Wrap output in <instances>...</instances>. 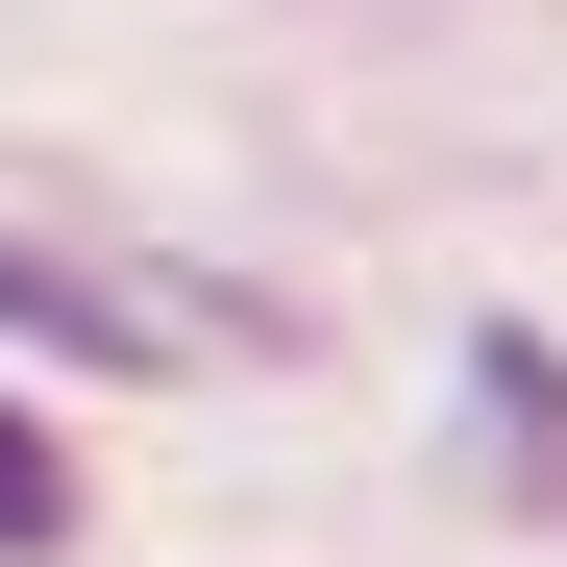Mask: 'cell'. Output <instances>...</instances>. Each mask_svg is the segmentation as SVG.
<instances>
[{
  "label": "cell",
  "instance_id": "obj_1",
  "mask_svg": "<svg viewBox=\"0 0 567 567\" xmlns=\"http://www.w3.org/2000/svg\"><path fill=\"white\" fill-rule=\"evenodd\" d=\"M0 346H25V370H124L148 321L100 297V271H50V247H0Z\"/></svg>",
  "mask_w": 567,
  "mask_h": 567
},
{
  "label": "cell",
  "instance_id": "obj_2",
  "mask_svg": "<svg viewBox=\"0 0 567 567\" xmlns=\"http://www.w3.org/2000/svg\"><path fill=\"white\" fill-rule=\"evenodd\" d=\"M50 543H74V444L0 395V567H50Z\"/></svg>",
  "mask_w": 567,
  "mask_h": 567
}]
</instances>
